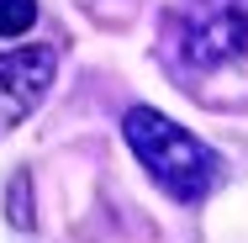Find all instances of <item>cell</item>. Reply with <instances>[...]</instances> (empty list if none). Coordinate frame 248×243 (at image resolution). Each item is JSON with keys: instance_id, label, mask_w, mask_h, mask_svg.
Returning <instances> with one entry per match:
<instances>
[{"instance_id": "cell-1", "label": "cell", "mask_w": 248, "mask_h": 243, "mask_svg": "<svg viewBox=\"0 0 248 243\" xmlns=\"http://www.w3.org/2000/svg\"><path fill=\"white\" fill-rule=\"evenodd\" d=\"M122 132H127L132 153L143 159V169L153 175V185L164 195H174L180 206H201L222 185V153L206 148L196 132H185L180 122H169L164 111L132 106L122 116Z\"/></svg>"}, {"instance_id": "cell-2", "label": "cell", "mask_w": 248, "mask_h": 243, "mask_svg": "<svg viewBox=\"0 0 248 243\" xmlns=\"http://www.w3.org/2000/svg\"><path fill=\"white\" fill-rule=\"evenodd\" d=\"M164 43L185 69H222L248 53V0H222L206 16H169Z\"/></svg>"}, {"instance_id": "cell-4", "label": "cell", "mask_w": 248, "mask_h": 243, "mask_svg": "<svg viewBox=\"0 0 248 243\" xmlns=\"http://www.w3.org/2000/svg\"><path fill=\"white\" fill-rule=\"evenodd\" d=\"M37 21V0H0V37H21Z\"/></svg>"}, {"instance_id": "cell-5", "label": "cell", "mask_w": 248, "mask_h": 243, "mask_svg": "<svg viewBox=\"0 0 248 243\" xmlns=\"http://www.w3.org/2000/svg\"><path fill=\"white\" fill-rule=\"evenodd\" d=\"M27 191H32V180H27V175H16V180H11V222H16V227H32V206H27Z\"/></svg>"}, {"instance_id": "cell-3", "label": "cell", "mask_w": 248, "mask_h": 243, "mask_svg": "<svg viewBox=\"0 0 248 243\" xmlns=\"http://www.w3.org/2000/svg\"><path fill=\"white\" fill-rule=\"evenodd\" d=\"M53 69H58V53L53 48H16V53H0V132L21 127L43 96L53 85Z\"/></svg>"}]
</instances>
